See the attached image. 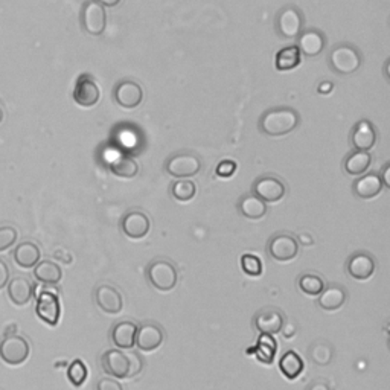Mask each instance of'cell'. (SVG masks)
I'll list each match as a JSON object with an SVG mask.
<instances>
[{"instance_id": "ba28073f", "label": "cell", "mask_w": 390, "mask_h": 390, "mask_svg": "<svg viewBox=\"0 0 390 390\" xmlns=\"http://www.w3.org/2000/svg\"><path fill=\"white\" fill-rule=\"evenodd\" d=\"M35 311L40 320H43L45 323L49 326H57L59 316H62V305H59L57 293L51 292V289H42L37 297Z\"/></svg>"}, {"instance_id": "277c9868", "label": "cell", "mask_w": 390, "mask_h": 390, "mask_svg": "<svg viewBox=\"0 0 390 390\" xmlns=\"http://www.w3.org/2000/svg\"><path fill=\"white\" fill-rule=\"evenodd\" d=\"M329 63L337 74L351 75L362 66V57L354 46L340 45L333 49L331 55H329Z\"/></svg>"}, {"instance_id": "7c38bea8", "label": "cell", "mask_w": 390, "mask_h": 390, "mask_svg": "<svg viewBox=\"0 0 390 390\" xmlns=\"http://www.w3.org/2000/svg\"><path fill=\"white\" fill-rule=\"evenodd\" d=\"M285 323L284 313L273 306H267L259 309V311L253 317V325L259 331V334H277L281 333V329Z\"/></svg>"}, {"instance_id": "4dcf8cb0", "label": "cell", "mask_w": 390, "mask_h": 390, "mask_svg": "<svg viewBox=\"0 0 390 390\" xmlns=\"http://www.w3.org/2000/svg\"><path fill=\"white\" fill-rule=\"evenodd\" d=\"M108 168L115 176L124 177V178H133L139 173L137 162L130 156H119V157L113 159L112 162L108 164Z\"/></svg>"}, {"instance_id": "83f0119b", "label": "cell", "mask_w": 390, "mask_h": 390, "mask_svg": "<svg viewBox=\"0 0 390 390\" xmlns=\"http://www.w3.org/2000/svg\"><path fill=\"white\" fill-rule=\"evenodd\" d=\"M34 276L38 282L47 284V285H55L63 277V272L58 264L52 261H40L34 267Z\"/></svg>"}, {"instance_id": "836d02e7", "label": "cell", "mask_w": 390, "mask_h": 390, "mask_svg": "<svg viewBox=\"0 0 390 390\" xmlns=\"http://www.w3.org/2000/svg\"><path fill=\"white\" fill-rule=\"evenodd\" d=\"M325 287L326 285L323 277L316 273H304L301 277H299V288H301L305 294L319 296L323 292Z\"/></svg>"}, {"instance_id": "b9f144b4", "label": "cell", "mask_w": 390, "mask_h": 390, "mask_svg": "<svg viewBox=\"0 0 390 390\" xmlns=\"http://www.w3.org/2000/svg\"><path fill=\"white\" fill-rule=\"evenodd\" d=\"M306 390H331V387L323 379H316V382L306 387Z\"/></svg>"}, {"instance_id": "9a60e30c", "label": "cell", "mask_w": 390, "mask_h": 390, "mask_svg": "<svg viewBox=\"0 0 390 390\" xmlns=\"http://www.w3.org/2000/svg\"><path fill=\"white\" fill-rule=\"evenodd\" d=\"M99 98H101V90L95 79L87 74L79 76L74 90L75 103L81 107H93L98 104Z\"/></svg>"}, {"instance_id": "74e56055", "label": "cell", "mask_w": 390, "mask_h": 390, "mask_svg": "<svg viewBox=\"0 0 390 390\" xmlns=\"http://www.w3.org/2000/svg\"><path fill=\"white\" fill-rule=\"evenodd\" d=\"M17 241V231L11 226L0 227V252H5Z\"/></svg>"}, {"instance_id": "ac0fdd59", "label": "cell", "mask_w": 390, "mask_h": 390, "mask_svg": "<svg viewBox=\"0 0 390 390\" xmlns=\"http://www.w3.org/2000/svg\"><path fill=\"white\" fill-rule=\"evenodd\" d=\"M122 232L132 239H141L148 235L149 227H151V222L147 214L141 211L128 212L122 219Z\"/></svg>"}, {"instance_id": "30bf717a", "label": "cell", "mask_w": 390, "mask_h": 390, "mask_svg": "<svg viewBox=\"0 0 390 390\" xmlns=\"http://www.w3.org/2000/svg\"><path fill=\"white\" fill-rule=\"evenodd\" d=\"M253 195L261 198L264 203H276L281 202L285 195V185L281 178L275 176H264L259 177L253 183Z\"/></svg>"}, {"instance_id": "4fadbf2b", "label": "cell", "mask_w": 390, "mask_h": 390, "mask_svg": "<svg viewBox=\"0 0 390 390\" xmlns=\"http://www.w3.org/2000/svg\"><path fill=\"white\" fill-rule=\"evenodd\" d=\"M95 302L105 314H119L124 308V299L113 285L103 284L95 289Z\"/></svg>"}, {"instance_id": "d6a6232c", "label": "cell", "mask_w": 390, "mask_h": 390, "mask_svg": "<svg viewBox=\"0 0 390 390\" xmlns=\"http://www.w3.org/2000/svg\"><path fill=\"white\" fill-rule=\"evenodd\" d=\"M309 360L317 366H328L333 362V355H334V349L333 346L323 342V340H319V342H314L311 346H309Z\"/></svg>"}, {"instance_id": "ee69618b", "label": "cell", "mask_w": 390, "mask_h": 390, "mask_svg": "<svg viewBox=\"0 0 390 390\" xmlns=\"http://www.w3.org/2000/svg\"><path fill=\"white\" fill-rule=\"evenodd\" d=\"M333 90V83L331 81H325L319 86V92L320 93H329Z\"/></svg>"}, {"instance_id": "60d3db41", "label": "cell", "mask_w": 390, "mask_h": 390, "mask_svg": "<svg viewBox=\"0 0 390 390\" xmlns=\"http://www.w3.org/2000/svg\"><path fill=\"white\" fill-rule=\"evenodd\" d=\"M9 282V267L0 259V289H4Z\"/></svg>"}, {"instance_id": "e575fe53", "label": "cell", "mask_w": 390, "mask_h": 390, "mask_svg": "<svg viewBox=\"0 0 390 390\" xmlns=\"http://www.w3.org/2000/svg\"><path fill=\"white\" fill-rule=\"evenodd\" d=\"M171 194L178 202H189V200H193L197 194V186L193 182V180H185L180 178L178 182H176L171 186Z\"/></svg>"}, {"instance_id": "e0dca14e", "label": "cell", "mask_w": 390, "mask_h": 390, "mask_svg": "<svg viewBox=\"0 0 390 390\" xmlns=\"http://www.w3.org/2000/svg\"><path fill=\"white\" fill-rule=\"evenodd\" d=\"M115 98H116V103L122 108L133 110L142 103L144 90L136 81H132V79H124V81L117 84L115 90Z\"/></svg>"}, {"instance_id": "ffe728a7", "label": "cell", "mask_w": 390, "mask_h": 390, "mask_svg": "<svg viewBox=\"0 0 390 390\" xmlns=\"http://www.w3.org/2000/svg\"><path fill=\"white\" fill-rule=\"evenodd\" d=\"M348 292L343 285L333 284L325 287L323 292L319 294L317 305L325 309V311H335V309L342 308L346 304Z\"/></svg>"}, {"instance_id": "603a6c76", "label": "cell", "mask_w": 390, "mask_h": 390, "mask_svg": "<svg viewBox=\"0 0 390 390\" xmlns=\"http://www.w3.org/2000/svg\"><path fill=\"white\" fill-rule=\"evenodd\" d=\"M351 142L357 151H369L377 142V133L372 124L369 121H360L354 128Z\"/></svg>"}, {"instance_id": "ab89813d", "label": "cell", "mask_w": 390, "mask_h": 390, "mask_svg": "<svg viewBox=\"0 0 390 390\" xmlns=\"http://www.w3.org/2000/svg\"><path fill=\"white\" fill-rule=\"evenodd\" d=\"M96 390H124L122 384L116 382L115 378L108 377V378H101L96 383Z\"/></svg>"}, {"instance_id": "1f68e13d", "label": "cell", "mask_w": 390, "mask_h": 390, "mask_svg": "<svg viewBox=\"0 0 390 390\" xmlns=\"http://www.w3.org/2000/svg\"><path fill=\"white\" fill-rule=\"evenodd\" d=\"M301 64V51L297 46H287L276 54V69L281 72L292 71Z\"/></svg>"}, {"instance_id": "bcb514c9", "label": "cell", "mask_w": 390, "mask_h": 390, "mask_svg": "<svg viewBox=\"0 0 390 390\" xmlns=\"http://www.w3.org/2000/svg\"><path fill=\"white\" fill-rule=\"evenodd\" d=\"M2 121H4V110L0 108V122H2Z\"/></svg>"}, {"instance_id": "7402d4cb", "label": "cell", "mask_w": 390, "mask_h": 390, "mask_svg": "<svg viewBox=\"0 0 390 390\" xmlns=\"http://www.w3.org/2000/svg\"><path fill=\"white\" fill-rule=\"evenodd\" d=\"M383 188H384V185L382 182V177H379V174L369 173L363 177H360L358 180H355L352 191L358 198L369 200V198L377 197L378 194H382Z\"/></svg>"}, {"instance_id": "9c48e42d", "label": "cell", "mask_w": 390, "mask_h": 390, "mask_svg": "<svg viewBox=\"0 0 390 390\" xmlns=\"http://www.w3.org/2000/svg\"><path fill=\"white\" fill-rule=\"evenodd\" d=\"M165 342L164 328L154 322H145L137 326L136 346L142 352H153Z\"/></svg>"}, {"instance_id": "f546056e", "label": "cell", "mask_w": 390, "mask_h": 390, "mask_svg": "<svg viewBox=\"0 0 390 390\" xmlns=\"http://www.w3.org/2000/svg\"><path fill=\"white\" fill-rule=\"evenodd\" d=\"M277 351V343L270 334H259L255 346V355L264 365H272Z\"/></svg>"}, {"instance_id": "7a4b0ae2", "label": "cell", "mask_w": 390, "mask_h": 390, "mask_svg": "<svg viewBox=\"0 0 390 390\" xmlns=\"http://www.w3.org/2000/svg\"><path fill=\"white\" fill-rule=\"evenodd\" d=\"M299 125V115L293 108H272L259 122L261 132L268 136H285Z\"/></svg>"}, {"instance_id": "8fae6325", "label": "cell", "mask_w": 390, "mask_h": 390, "mask_svg": "<svg viewBox=\"0 0 390 390\" xmlns=\"http://www.w3.org/2000/svg\"><path fill=\"white\" fill-rule=\"evenodd\" d=\"M304 26V17L294 6L284 8L277 16L276 29L277 34L284 38H294L299 37Z\"/></svg>"}, {"instance_id": "d590c367", "label": "cell", "mask_w": 390, "mask_h": 390, "mask_svg": "<svg viewBox=\"0 0 390 390\" xmlns=\"http://www.w3.org/2000/svg\"><path fill=\"white\" fill-rule=\"evenodd\" d=\"M87 367L81 360H74V362L67 367V378L71 384L75 387H81L87 379Z\"/></svg>"}, {"instance_id": "3957f363", "label": "cell", "mask_w": 390, "mask_h": 390, "mask_svg": "<svg viewBox=\"0 0 390 390\" xmlns=\"http://www.w3.org/2000/svg\"><path fill=\"white\" fill-rule=\"evenodd\" d=\"M147 279L159 292L168 293L178 282L177 267L171 261H168V259H154L147 267Z\"/></svg>"}, {"instance_id": "5b68a950", "label": "cell", "mask_w": 390, "mask_h": 390, "mask_svg": "<svg viewBox=\"0 0 390 390\" xmlns=\"http://www.w3.org/2000/svg\"><path fill=\"white\" fill-rule=\"evenodd\" d=\"M29 354H31V348L28 340L20 335H8L0 343V358L9 366L23 365Z\"/></svg>"}, {"instance_id": "4316f807", "label": "cell", "mask_w": 390, "mask_h": 390, "mask_svg": "<svg viewBox=\"0 0 390 390\" xmlns=\"http://www.w3.org/2000/svg\"><path fill=\"white\" fill-rule=\"evenodd\" d=\"M238 211L248 219H261L263 217H265L268 207L261 198H258L253 194H248L239 200Z\"/></svg>"}, {"instance_id": "52a82bcc", "label": "cell", "mask_w": 390, "mask_h": 390, "mask_svg": "<svg viewBox=\"0 0 390 390\" xmlns=\"http://www.w3.org/2000/svg\"><path fill=\"white\" fill-rule=\"evenodd\" d=\"M267 252L275 261L285 263L292 261L299 253V243L297 239L289 234H276L267 244Z\"/></svg>"}, {"instance_id": "5bb4252c", "label": "cell", "mask_w": 390, "mask_h": 390, "mask_svg": "<svg viewBox=\"0 0 390 390\" xmlns=\"http://www.w3.org/2000/svg\"><path fill=\"white\" fill-rule=\"evenodd\" d=\"M377 263L371 253L355 252L348 259L346 270L348 275L354 277L355 281H367L375 273Z\"/></svg>"}, {"instance_id": "cb8c5ba5", "label": "cell", "mask_w": 390, "mask_h": 390, "mask_svg": "<svg viewBox=\"0 0 390 390\" xmlns=\"http://www.w3.org/2000/svg\"><path fill=\"white\" fill-rule=\"evenodd\" d=\"M299 51L306 57H316L325 49V37L316 29H308V31L299 34Z\"/></svg>"}, {"instance_id": "f6af8a7d", "label": "cell", "mask_w": 390, "mask_h": 390, "mask_svg": "<svg viewBox=\"0 0 390 390\" xmlns=\"http://www.w3.org/2000/svg\"><path fill=\"white\" fill-rule=\"evenodd\" d=\"M95 2H98L99 5H103V6H116L119 5V2H121V0H95Z\"/></svg>"}, {"instance_id": "6da1fadb", "label": "cell", "mask_w": 390, "mask_h": 390, "mask_svg": "<svg viewBox=\"0 0 390 390\" xmlns=\"http://www.w3.org/2000/svg\"><path fill=\"white\" fill-rule=\"evenodd\" d=\"M103 371L112 378H134L145 366L139 354H125L119 349H108L101 357Z\"/></svg>"}, {"instance_id": "8992f818", "label": "cell", "mask_w": 390, "mask_h": 390, "mask_svg": "<svg viewBox=\"0 0 390 390\" xmlns=\"http://www.w3.org/2000/svg\"><path fill=\"white\" fill-rule=\"evenodd\" d=\"M166 173L176 178L194 177L202 169V162L193 153H178L168 159L165 165Z\"/></svg>"}, {"instance_id": "d6986e66", "label": "cell", "mask_w": 390, "mask_h": 390, "mask_svg": "<svg viewBox=\"0 0 390 390\" xmlns=\"http://www.w3.org/2000/svg\"><path fill=\"white\" fill-rule=\"evenodd\" d=\"M8 297L17 306H25L33 301L34 285L28 277L17 276L8 282Z\"/></svg>"}, {"instance_id": "f35d334b", "label": "cell", "mask_w": 390, "mask_h": 390, "mask_svg": "<svg viewBox=\"0 0 390 390\" xmlns=\"http://www.w3.org/2000/svg\"><path fill=\"white\" fill-rule=\"evenodd\" d=\"M236 171V164L234 160H223L217 166V176L219 177H231Z\"/></svg>"}, {"instance_id": "8d00e7d4", "label": "cell", "mask_w": 390, "mask_h": 390, "mask_svg": "<svg viewBox=\"0 0 390 390\" xmlns=\"http://www.w3.org/2000/svg\"><path fill=\"white\" fill-rule=\"evenodd\" d=\"M241 268L248 276H261L263 275V263L261 259L252 253H246L241 256Z\"/></svg>"}, {"instance_id": "f1b7e54d", "label": "cell", "mask_w": 390, "mask_h": 390, "mask_svg": "<svg viewBox=\"0 0 390 390\" xmlns=\"http://www.w3.org/2000/svg\"><path fill=\"white\" fill-rule=\"evenodd\" d=\"M372 164V156L367 151L351 153L345 160V171L349 176H362L365 174Z\"/></svg>"}, {"instance_id": "d4e9b609", "label": "cell", "mask_w": 390, "mask_h": 390, "mask_svg": "<svg viewBox=\"0 0 390 390\" xmlns=\"http://www.w3.org/2000/svg\"><path fill=\"white\" fill-rule=\"evenodd\" d=\"M14 261L20 268H34L40 263L42 252L37 244L31 241H25L18 244L14 250Z\"/></svg>"}, {"instance_id": "484cf974", "label": "cell", "mask_w": 390, "mask_h": 390, "mask_svg": "<svg viewBox=\"0 0 390 390\" xmlns=\"http://www.w3.org/2000/svg\"><path fill=\"white\" fill-rule=\"evenodd\" d=\"M305 365L302 357L299 355L293 349H289L285 354H282L279 360V371L288 379H296L304 372Z\"/></svg>"}, {"instance_id": "44dd1931", "label": "cell", "mask_w": 390, "mask_h": 390, "mask_svg": "<svg viewBox=\"0 0 390 390\" xmlns=\"http://www.w3.org/2000/svg\"><path fill=\"white\" fill-rule=\"evenodd\" d=\"M137 326L139 325L132 322V320H122V322H117L116 325H113L112 333H110L112 342L121 349L134 348Z\"/></svg>"}, {"instance_id": "2e32d148", "label": "cell", "mask_w": 390, "mask_h": 390, "mask_svg": "<svg viewBox=\"0 0 390 390\" xmlns=\"http://www.w3.org/2000/svg\"><path fill=\"white\" fill-rule=\"evenodd\" d=\"M83 25L90 35H101L107 25V14L103 5L90 0L83 9Z\"/></svg>"}, {"instance_id": "7bdbcfd3", "label": "cell", "mask_w": 390, "mask_h": 390, "mask_svg": "<svg viewBox=\"0 0 390 390\" xmlns=\"http://www.w3.org/2000/svg\"><path fill=\"white\" fill-rule=\"evenodd\" d=\"M389 173H390V164H386L382 169V174H379V177H382V182L386 188H390V178H389Z\"/></svg>"}]
</instances>
